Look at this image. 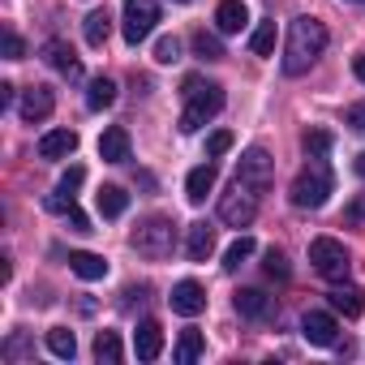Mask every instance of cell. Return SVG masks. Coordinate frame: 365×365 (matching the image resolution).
<instances>
[{
    "instance_id": "29",
    "label": "cell",
    "mask_w": 365,
    "mask_h": 365,
    "mask_svg": "<svg viewBox=\"0 0 365 365\" xmlns=\"http://www.w3.org/2000/svg\"><path fill=\"white\" fill-rule=\"evenodd\" d=\"M194 56H202V61H224V43H220V35H207V31H194Z\"/></svg>"
},
{
    "instance_id": "20",
    "label": "cell",
    "mask_w": 365,
    "mask_h": 365,
    "mask_svg": "<svg viewBox=\"0 0 365 365\" xmlns=\"http://www.w3.org/2000/svg\"><path fill=\"white\" fill-rule=\"evenodd\" d=\"M95 207H99L103 220H120V215L129 211V194H125L120 185H103V190L95 194Z\"/></svg>"
},
{
    "instance_id": "39",
    "label": "cell",
    "mask_w": 365,
    "mask_h": 365,
    "mask_svg": "<svg viewBox=\"0 0 365 365\" xmlns=\"http://www.w3.org/2000/svg\"><path fill=\"white\" fill-rule=\"evenodd\" d=\"M5 356H9V361H22V356H26V339H22V335H14V339L5 344Z\"/></svg>"
},
{
    "instance_id": "1",
    "label": "cell",
    "mask_w": 365,
    "mask_h": 365,
    "mask_svg": "<svg viewBox=\"0 0 365 365\" xmlns=\"http://www.w3.org/2000/svg\"><path fill=\"white\" fill-rule=\"evenodd\" d=\"M322 52H327V26L318 18H297L288 31V48H284V73L288 78L305 73Z\"/></svg>"
},
{
    "instance_id": "34",
    "label": "cell",
    "mask_w": 365,
    "mask_h": 365,
    "mask_svg": "<svg viewBox=\"0 0 365 365\" xmlns=\"http://www.w3.org/2000/svg\"><path fill=\"white\" fill-rule=\"evenodd\" d=\"M155 61H159V65H176V61H180V39H176V35H163V39L155 43Z\"/></svg>"
},
{
    "instance_id": "9",
    "label": "cell",
    "mask_w": 365,
    "mask_h": 365,
    "mask_svg": "<svg viewBox=\"0 0 365 365\" xmlns=\"http://www.w3.org/2000/svg\"><path fill=\"white\" fill-rule=\"evenodd\" d=\"M168 301H172V309H176L180 318H198V314L207 309V288H202L198 279H180Z\"/></svg>"
},
{
    "instance_id": "36",
    "label": "cell",
    "mask_w": 365,
    "mask_h": 365,
    "mask_svg": "<svg viewBox=\"0 0 365 365\" xmlns=\"http://www.w3.org/2000/svg\"><path fill=\"white\" fill-rule=\"evenodd\" d=\"M22 56H26L22 35H18V31H5V61H22Z\"/></svg>"
},
{
    "instance_id": "18",
    "label": "cell",
    "mask_w": 365,
    "mask_h": 365,
    "mask_svg": "<svg viewBox=\"0 0 365 365\" xmlns=\"http://www.w3.org/2000/svg\"><path fill=\"white\" fill-rule=\"evenodd\" d=\"M48 211L65 215V220L73 224V232H91V220L78 211V202H73V194H69V190H61V185H56V194H48Z\"/></svg>"
},
{
    "instance_id": "38",
    "label": "cell",
    "mask_w": 365,
    "mask_h": 365,
    "mask_svg": "<svg viewBox=\"0 0 365 365\" xmlns=\"http://www.w3.org/2000/svg\"><path fill=\"white\" fill-rule=\"evenodd\" d=\"M348 125H352V129H356V133H365V99H361V103H352V108H348Z\"/></svg>"
},
{
    "instance_id": "44",
    "label": "cell",
    "mask_w": 365,
    "mask_h": 365,
    "mask_svg": "<svg viewBox=\"0 0 365 365\" xmlns=\"http://www.w3.org/2000/svg\"><path fill=\"white\" fill-rule=\"evenodd\" d=\"M176 5H190V0H176Z\"/></svg>"
},
{
    "instance_id": "41",
    "label": "cell",
    "mask_w": 365,
    "mask_h": 365,
    "mask_svg": "<svg viewBox=\"0 0 365 365\" xmlns=\"http://www.w3.org/2000/svg\"><path fill=\"white\" fill-rule=\"evenodd\" d=\"M14 95H18V91H14V82H0V108H9V103H14Z\"/></svg>"
},
{
    "instance_id": "27",
    "label": "cell",
    "mask_w": 365,
    "mask_h": 365,
    "mask_svg": "<svg viewBox=\"0 0 365 365\" xmlns=\"http://www.w3.org/2000/svg\"><path fill=\"white\" fill-rule=\"evenodd\" d=\"M48 352L61 356V361H73V356H78V339H73V331H69V327H52V331H48Z\"/></svg>"
},
{
    "instance_id": "8",
    "label": "cell",
    "mask_w": 365,
    "mask_h": 365,
    "mask_svg": "<svg viewBox=\"0 0 365 365\" xmlns=\"http://www.w3.org/2000/svg\"><path fill=\"white\" fill-rule=\"evenodd\" d=\"M237 180H241V185H250L254 194L271 190V180H275V159H271L262 146H250V150L241 155V163H237Z\"/></svg>"
},
{
    "instance_id": "11",
    "label": "cell",
    "mask_w": 365,
    "mask_h": 365,
    "mask_svg": "<svg viewBox=\"0 0 365 365\" xmlns=\"http://www.w3.org/2000/svg\"><path fill=\"white\" fill-rule=\"evenodd\" d=\"M52 108H56V95H52V86H31V91H22V103H18V112H22V120H26V125H39V120H48V116H52Z\"/></svg>"
},
{
    "instance_id": "32",
    "label": "cell",
    "mask_w": 365,
    "mask_h": 365,
    "mask_svg": "<svg viewBox=\"0 0 365 365\" xmlns=\"http://www.w3.org/2000/svg\"><path fill=\"white\" fill-rule=\"evenodd\" d=\"M301 146H305L309 159H327V155H331V133H327V129H309V133L301 138Z\"/></svg>"
},
{
    "instance_id": "3",
    "label": "cell",
    "mask_w": 365,
    "mask_h": 365,
    "mask_svg": "<svg viewBox=\"0 0 365 365\" xmlns=\"http://www.w3.org/2000/svg\"><path fill=\"white\" fill-rule=\"evenodd\" d=\"M331 190H335L331 168H327L322 159H314V163H305V168L297 172V180H292L288 198H292V207H301V211H318V207H327Z\"/></svg>"
},
{
    "instance_id": "26",
    "label": "cell",
    "mask_w": 365,
    "mask_h": 365,
    "mask_svg": "<svg viewBox=\"0 0 365 365\" xmlns=\"http://www.w3.org/2000/svg\"><path fill=\"white\" fill-rule=\"evenodd\" d=\"M112 103H116V82H112V78H95L91 91H86V108H91V112H103V108H112Z\"/></svg>"
},
{
    "instance_id": "25",
    "label": "cell",
    "mask_w": 365,
    "mask_h": 365,
    "mask_svg": "<svg viewBox=\"0 0 365 365\" xmlns=\"http://www.w3.org/2000/svg\"><path fill=\"white\" fill-rule=\"evenodd\" d=\"M202 352H207L202 331H180V339H176V361H180V365H194Z\"/></svg>"
},
{
    "instance_id": "21",
    "label": "cell",
    "mask_w": 365,
    "mask_h": 365,
    "mask_svg": "<svg viewBox=\"0 0 365 365\" xmlns=\"http://www.w3.org/2000/svg\"><path fill=\"white\" fill-rule=\"evenodd\" d=\"M69 271H73L78 279H103V275H108V258L78 250V254H69Z\"/></svg>"
},
{
    "instance_id": "42",
    "label": "cell",
    "mask_w": 365,
    "mask_h": 365,
    "mask_svg": "<svg viewBox=\"0 0 365 365\" xmlns=\"http://www.w3.org/2000/svg\"><path fill=\"white\" fill-rule=\"evenodd\" d=\"M352 73H356V78L365 82V56H356V61H352Z\"/></svg>"
},
{
    "instance_id": "13",
    "label": "cell",
    "mask_w": 365,
    "mask_h": 365,
    "mask_svg": "<svg viewBox=\"0 0 365 365\" xmlns=\"http://www.w3.org/2000/svg\"><path fill=\"white\" fill-rule=\"evenodd\" d=\"M133 352H138V361H155V356L163 352V327H159L155 318H142V322H138V331H133Z\"/></svg>"
},
{
    "instance_id": "22",
    "label": "cell",
    "mask_w": 365,
    "mask_h": 365,
    "mask_svg": "<svg viewBox=\"0 0 365 365\" xmlns=\"http://www.w3.org/2000/svg\"><path fill=\"white\" fill-rule=\"evenodd\" d=\"M82 31H86V43H91V48H103L108 35H112V14H108V9H91L86 22H82Z\"/></svg>"
},
{
    "instance_id": "19",
    "label": "cell",
    "mask_w": 365,
    "mask_h": 365,
    "mask_svg": "<svg viewBox=\"0 0 365 365\" xmlns=\"http://www.w3.org/2000/svg\"><path fill=\"white\" fill-rule=\"evenodd\" d=\"M185 254L194 262H207L215 254V228L211 224H190V237H185Z\"/></svg>"
},
{
    "instance_id": "33",
    "label": "cell",
    "mask_w": 365,
    "mask_h": 365,
    "mask_svg": "<svg viewBox=\"0 0 365 365\" xmlns=\"http://www.w3.org/2000/svg\"><path fill=\"white\" fill-rule=\"evenodd\" d=\"M262 271H267L271 279H288V275H292V267H288L284 250H267V258H262Z\"/></svg>"
},
{
    "instance_id": "15",
    "label": "cell",
    "mask_w": 365,
    "mask_h": 365,
    "mask_svg": "<svg viewBox=\"0 0 365 365\" xmlns=\"http://www.w3.org/2000/svg\"><path fill=\"white\" fill-rule=\"evenodd\" d=\"M99 159H103V163H125V159H129V133H125L120 125H108V129L99 133Z\"/></svg>"
},
{
    "instance_id": "14",
    "label": "cell",
    "mask_w": 365,
    "mask_h": 365,
    "mask_svg": "<svg viewBox=\"0 0 365 365\" xmlns=\"http://www.w3.org/2000/svg\"><path fill=\"white\" fill-rule=\"evenodd\" d=\"M215 26L220 35H241L250 26V9H245V0H220V9H215Z\"/></svg>"
},
{
    "instance_id": "43",
    "label": "cell",
    "mask_w": 365,
    "mask_h": 365,
    "mask_svg": "<svg viewBox=\"0 0 365 365\" xmlns=\"http://www.w3.org/2000/svg\"><path fill=\"white\" fill-rule=\"evenodd\" d=\"M356 172H361V176H365V155H356Z\"/></svg>"
},
{
    "instance_id": "40",
    "label": "cell",
    "mask_w": 365,
    "mask_h": 365,
    "mask_svg": "<svg viewBox=\"0 0 365 365\" xmlns=\"http://www.w3.org/2000/svg\"><path fill=\"white\" fill-rule=\"evenodd\" d=\"M344 215H348V220H352V224H356V220H365V194H361V198H352V202H348V211H344Z\"/></svg>"
},
{
    "instance_id": "35",
    "label": "cell",
    "mask_w": 365,
    "mask_h": 365,
    "mask_svg": "<svg viewBox=\"0 0 365 365\" xmlns=\"http://www.w3.org/2000/svg\"><path fill=\"white\" fill-rule=\"evenodd\" d=\"M224 150H232V133H228V129H215V133L207 138V155L215 159V155H224Z\"/></svg>"
},
{
    "instance_id": "12",
    "label": "cell",
    "mask_w": 365,
    "mask_h": 365,
    "mask_svg": "<svg viewBox=\"0 0 365 365\" xmlns=\"http://www.w3.org/2000/svg\"><path fill=\"white\" fill-rule=\"evenodd\" d=\"M301 331H305V339L318 344V348H331V344L339 339V322H335L331 314H322V309H309V314L301 318Z\"/></svg>"
},
{
    "instance_id": "30",
    "label": "cell",
    "mask_w": 365,
    "mask_h": 365,
    "mask_svg": "<svg viewBox=\"0 0 365 365\" xmlns=\"http://www.w3.org/2000/svg\"><path fill=\"white\" fill-rule=\"evenodd\" d=\"M254 250H258V245H254V237H237V241L224 250V271H241V262H245Z\"/></svg>"
},
{
    "instance_id": "17",
    "label": "cell",
    "mask_w": 365,
    "mask_h": 365,
    "mask_svg": "<svg viewBox=\"0 0 365 365\" xmlns=\"http://www.w3.org/2000/svg\"><path fill=\"white\" fill-rule=\"evenodd\" d=\"M73 150H78V133L73 129H52V133L39 138V155L43 159H69Z\"/></svg>"
},
{
    "instance_id": "7",
    "label": "cell",
    "mask_w": 365,
    "mask_h": 365,
    "mask_svg": "<svg viewBox=\"0 0 365 365\" xmlns=\"http://www.w3.org/2000/svg\"><path fill=\"white\" fill-rule=\"evenodd\" d=\"M254 215H258V194L237 180V185L220 198V220H224L228 228H250V224H254Z\"/></svg>"
},
{
    "instance_id": "5",
    "label": "cell",
    "mask_w": 365,
    "mask_h": 365,
    "mask_svg": "<svg viewBox=\"0 0 365 365\" xmlns=\"http://www.w3.org/2000/svg\"><path fill=\"white\" fill-rule=\"evenodd\" d=\"M155 22H159V5H155V0H125L120 35H125V43H129V48L146 43V39H150V31H155Z\"/></svg>"
},
{
    "instance_id": "23",
    "label": "cell",
    "mask_w": 365,
    "mask_h": 365,
    "mask_svg": "<svg viewBox=\"0 0 365 365\" xmlns=\"http://www.w3.org/2000/svg\"><path fill=\"white\" fill-rule=\"evenodd\" d=\"M232 301H237V314H245V318H262L271 309V297L262 288H241Z\"/></svg>"
},
{
    "instance_id": "24",
    "label": "cell",
    "mask_w": 365,
    "mask_h": 365,
    "mask_svg": "<svg viewBox=\"0 0 365 365\" xmlns=\"http://www.w3.org/2000/svg\"><path fill=\"white\" fill-rule=\"evenodd\" d=\"M331 309L344 314V318H356V314L365 309V292H361V288H335V292H331Z\"/></svg>"
},
{
    "instance_id": "37",
    "label": "cell",
    "mask_w": 365,
    "mask_h": 365,
    "mask_svg": "<svg viewBox=\"0 0 365 365\" xmlns=\"http://www.w3.org/2000/svg\"><path fill=\"white\" fill-rule=\"evenodd\" d=\"M82 180H86V168H82V163H73V168H65V176H61V190H69V194H73Z\"/></svg>"
},
{
    "instance_id": "4",
    "label": "cell",
    "mask_w": 365,
    "mask_h": 365,
    "mask_svg": "<svg viewBox=\"0 0 365 365\" xmlns=\"http://www.w3.org/2000/svg\"><path fill=\"white\" fill-rule=\"evenodd\" d=\"M129 241H133V250H138L142 258H168V254L176 250V224L163 220V215H155V220L138 224Z\"/></svg>"
},
{
    "instance_id": "10",
    "label": "cell",
    "mask_w": 365,
    "mask_h": 365,
    "mask_svg": "<svg viewBox=\"0 0 365 365\" xmlns=\"http://www.w3.org/2000/svg\"><path fill=\"white\" fill-rule=\"evenodd\" d=\"M43 61H48L61 78H69V82L82 78V61H78V52H73L65 39H48V43H43Z\"/></svg>"
},
{
    "instance_id": "2",
    "label": "cell",
    "mask_w": 365,
    "mask_h": 365,
    "mask_svg": "<svg viewBox=\"0 0 365 365\" xmlns=\"http://www.w3.org/2000/svg\"><path fill=\"white\" fill-rule=\"evenodd\" d=\"M180 95H185V112H180V129L185 133H198L207 120H215L224 112V86L202 82L198 73H190L180 82Z\"/></svg>"
},
{
    "instance_id": "16",
    "label": "cell",
    "mask_w": 365,
    "mask_h": 365,
    "mask_svg": "<svg viewBox=\"0 0 365 365\" xmlns=\"http://www.w3.org/2000/svg\"><path fill=\"white\" fill-rule=\"evenodd\" d=\"M215 176H220V172H215V163H198V168L185 176V198H190L194 207H198V202H207V194L215 190Z\"/></svg>"
},
{
    "instance_id": "28",
    "label": "cell",
    "mask_w": 365,
    "mask_h": 365,
    "mask_svg": "<svg viewBox=\"0 0 365 365\" xmlns=\"http://www.w3.org/2000/svg\"><path fill=\"white\" fill-rule=\"evenodd\" d=\"M95 356H99L103 365H116V361L125 356L120 335H116V331H99V335H95Z\"/></svg>"
},
{
    "instance_id": "31",
    "label": "cell",
    "mask_w": 365,
    "mask_h": 365,
    "mask_svg": "<svg viewBox=\"0 0 365 365\" xmlns=\"http://www.w3.org/2000/svg\"><path fill=\"white\" fill-rule=\"evenodd\" d=\"M250 52H254V56H271V52H275V22H262V26L250 35Z\"/></svg>"
},
{
    "instance_id": "6",
    "label": "cell",
    "mask_w": 365,
    "mask_h": 365,
    "mask_svg": "<svg viewBox=\"0 0 365 365\" xmlns=\"http://www.w3.org/2000/svg\"><path fill=\"white\" fill-rule=\"evenodd\" d=\"M309 262H314V271H318L322 279H344V275L352 271V258H348L344 241H335V237H318V241L309 245Z\"/></svg>"
}]
</instances>
